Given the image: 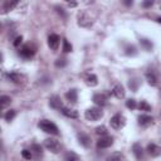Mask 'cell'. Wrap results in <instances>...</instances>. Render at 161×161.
<instances>
[{
    "label": "cell",
    "instance_id": "6da1fadb",
    "mask_svg": "<svg viewBox=\"0 0 161 161\" xmlns=\"http://www.w3.org/2000/svg\"><path fill=\"white\" fill-rule=\"evenodd\" d=\"M39 128L45 134H50V135H55V136L59 135V130H58L57 125L49 120H42L39 122Z\"/></svg>",
    "mask_w": 161,
    "mask_h": 161
},
{
    "label": "cell",
    "instance_id": "7a4b0ae2",
    "mask_svg": "<svg viewBox=\"0 0 161 161\" xmlns=\"http://www.w3.org/2000/svg\"><path fill=\"white\" fill-rule=\"evenodd\" d=\"M84 117L88 121H98L103 117V111L101 110V107H91L84 112Z\"/></svg>",
    "mask_w": 161,
    "mask_h": 161
},
{
    "label": "cell",
    "instance_id": "3957f363",
    "mask_svg": "<svg viewBox=\"0 0 161 161\" xmlns=\"http://www.w3.org/2000/svg\"><path fill=\"white\" fill-rule=\"evenodd\" d=\"M37 53V47L33 44V43H28L25 45H23L19 50V54L20 57L25 58V59H30V58H33Z\"/></svg>",
    "mask_w": 161,
    "mask_h": 161
},
{
    "label": "cell",
    "instance_id": "277c9868",
    "mask_svg": "<svg viewBox=\"0 0 161 161\" xmlns=\"http://www.w3.org/2000/svg\"><path fill=\"white\" fill-rule=\"evenodd\" d=\"M110 123H111V127L113 128V130H121V128H123L125 125H126V118H125L123 115L117 113L111 118Z\"/></svg>",
    "mask_w": 161,
    "mask_h": 161
},
{
    "label": "cell",
    "instance_id": "5b68a950",
    "mask_svg": "<svg viewBox=\"0 0 161 161\" xmlns=\"http://www.w3.org/2000/svg\"><path fill=\"white\" fill-rule=\"evenodd\" d=\"M44 147L47 150H49L50 152H53V154H58L60 151V149H62V145L55 139H47L44 141Z\"/></svg>",
    "mask_w": 161,
    "mask_h": 161
},
{
    "label": "cell",
    "instance_id": "8992f818",
    "mask_svg": "<svg viewBox=\"0 0 161 161\" xmlns=\"http://www.w3.org/2000/svg\"><path fill=\"white\" fill-rule=\"evenodd\" d=\"M113 145V139L111 136H102L97 141V147L98 149H107Z\"/></svg>",
    "mask_w": 161,
    "mask_h": 161
},
{
    "label": "cell",
    "instance_id": "52a82bcc",
    "mask_svg": "<svg viewBox=\"0 0 161 161\" xmlns=\"http://www.w3.org/2000/svg\"><path fill=\"white\" fill-rule=\"evenodd\" d=\"M59 43H60V38L58 34H50L48 37V45L52 50H57L59 47Z\"/></svg>",
    "mask_w": 161,
    "mask_h": 161
},
{
    "label": "cell",
    "instance_id": "ba28073f",
    "mask_svg": "<svg viewBox=\"0 0 161 161\" xmlns=\"http://www.w3.org/2000/svg\"><path fill=\"white\" fill-rule=\"evenodd\" d=\"M92 100H93V102L97 105V106L103 107V106H106V103H107V96L103 94V93H96V94L93 96Z\"/></svg>",
    "mask_w": 161,
    "mask_h": 161
},
{
    "label": "cell",
    "instance_id": "9c48e42d",
    "mask_svg": "<svg viewBox=\"0 0 161 161\" xmlns=\"http://www.w3.org/2000/svg\"><path fill=\"white\" fill-rule=\"evenodd\" d=\"M147 152L151 157H159L161 155V146L156 144H149L147 145Z\"/></svg>",
    "mask_w": 161,
    "mask_h": 161
},
{
    "label": "cell",
    "instance_id": "30bf717a",
    "mask_svg": "<svg viewBox=\"0 0 161 161\" xmlns=\"http://www.w3.org/2000/svg\"><path fill=\"white\" fill-rule=\"evenodd\" d=\"M152 123H154V117L149 115H141L139 117V125L142 127H150Z\"/></svg>",
    "mask_w": 161,
    "mask_h": 161
},
{
    "label": "cell",
    "instance_id": "8fae6325",
    "mask_svg": "<svg viewBox=\"0 0 161 161\" xmlns=\"http://www.w3.org/2000/svg\"><path fill=\"white\" fill-rule=\"evenodd\" d=\"M49 106L54 110H62L63 108V103L60 101L59 96H52V97L49 98Z\"/></svg>",
    "mask_w": 161,
    "mask_h": 161
},
{
    "label": "cell",
    "instance_id": "7c38bea8",
    "mask_svg": "<svg viewBox=\"0 0 161 161\" xmlns=\"http://www.w3.org/2000/svg\"><path fill=\"white\" fill-rule=\"evenodd\" d=\"M146 79H147L149 84L150 86H154V87L157 86V83H159V77H157V74L154 71H149L146 73Z\"/></svg>",
    "mask_w": 161,
    "mask_h": 161
},
{
    "label": "cell",
    "instance_id": "4fadbf2b",
    "mask_svg": "<svg viewBox=\"0 0 161 161\" xmlns=\"http://www.w3.org/2000/svg\"><path fill=\"white\" fill-rule=\"evenodd\" d=\"M112 94L115 96L116 98L121 100V98L125 97V88H123L121 84H116V86L113 87V89H112Z\"/></svg>",
    "mask_w": 161,
    "mask_h": 161
},
{
    "label": "cell",
    "instance_id": "5bb4252c",
    "mask_svg": "<svg viewBox=\"0 0 161 161\" xmlns=\"http://www.w3.org/2000/svg\"><path fill=\"white\" fill-rule=\"evenodd\" d=\"M132 152H134V155H135V157H136L137 160H141V159L144 157V149H142V146H141L139 142L134 144V146H132Z\"/></svg>",
    "mask_w": 161,
    "mask_h": 161
},
{
    "label": "cell",
    "instance_id": "9a60e30c",
    "mask_svg": "<svg viewBox=\"0 0 161 161\" xmlns=\"http://www.w3.org/2000/svg\"><path fill=\"white\" fill-rule=\"evenodd\" d=\"M7 77L9 78V81H10V82L17 83V84H20V83L24 81V77H23L21 74H19V73H15V72H13V73H8V74H7Z\"/></svg>",
    "mask_w": 161,
    "mask_h": 161
},
{
    "label": "cell",
    "instance_id": "2e32d148",
    "mask_svg": "<svg viewBox=\"0 0 161 161\" xmlns=\"http://www.w3.org/2000/svg\"><path fill=\"white\" fill-rule=\"evenodd\" d=\"M78 140H79V144L83 146V147H89L91 146V137L83 132H79L78 134Z\"/></svg>",
    "mask_w": 161,
    "mask_h": 161
},
{
    "label": "cell",
    "instance_id": "e0dca14e",
    "mask_svg": "<svg viewBox=\"0 0 161 161\" xmlns=\"http://www.w3.org/2000/svg\"><path fill=\"white\" fill-rule=\"evenodd\" d=\"M62 113L66 116V117H69V118H78V112L76 110H72V108H68V107H63L62 110Z\"/></svg>",
    "mask_w": 161,
    "mask_h": 161
},
{
    "label": "cell",
    "instance_id": "ac0fdd59",
    "mask_svg": "<svg viewBox=\"0 0 161 161\" xmlns=\"http://www.w3.org/2000/svg\"><path fill=\"white\" fill-rule=\"evenodd\" d=\"M84 21H87V26H89V25H92V19L87 15V13H82V14H79V17H78V24L79 25H82V26H84Z\"/></svg>",
    "mask_w": 161,
    "mask_h": 161
},
{
    "label": "cell",
    "instance_id": "d6986e66",
    "mask_svg": "<svg viewBox=\"0 0 161 161\" xmlns=\"http://www.w3.org/2000/svg\"><path fill=\"white\" fill-rule=\"evenodd\" d=\"M66 98H67L69 102L76 103L77 100H78V92H77V89H69V91L66 93Z\"/></svg>",
    "mask_w": 161,
    "mask_h": 161
},
{
    "label": "cell",
    "instance_id": "ffe728a7",
    "mask_svg": "<svg viewBox=\"0 0 161 161\" xmlns=\"http://www.w3.org/2000/svg\"><path fill=\"white\" fill-rule=\"evenodd\" d=\"M86 83L91 87H94V86H97L98 84V78L96 74H88L86 77Z\"/></svg>",
    "mask_w": 161,
    "mask_h": 161
},
{
    "label": "cell",
    "instance_id": "44dd1931",
    "mask_svg": "<svg viewBox=\"0 0 161 161\" xmlns=\"http://www.w3.org/2000/svg\"><path fill=\"white\" fill-rule=\"evenodd\" d=\"M140 44H141V47H142L145 50H147V52H150V50L152 49V47H154L152 42H151L150 39H146V38L140 39Z\"/></svg>",
    "mask_w": 161,
    "mask_h": 161
},
{
    "label": "cell",
    "instance_id": "7402d4cb",
    "mask_svg": "<svg viewBox=\"0 0 161 161\" xmlns=\"http://www.w3.org/2000/svg\"><path fill=\"white\" fill-rule=\"evenodd\" d=\"M64 161H79V156L74 151H68L64 155Z\"/></svg>",
    "mask_w": 161,
    "mask_h": 161
},
{
    "label": "cell",
    "instance_id": "603a6c76",
    "mask_svg": "<svg viewBox=\"0 0 161 161\" xmlns=\"http://www.w3.org/2000/svg\"><path fill=\"white\" fill-rule=\"evenodd\" d=\"M106 161H123V155L121 152H112L106 159Z\"/></svg>",
    "mask_w": 161,
    "mask_h": 161
},
{
    "label": "cell",
    "instance_id": "cb8c5ba5",
    "mask_svg": "<svg viewBox=\"0 0 161 161\" xmlns=\"http://www.w3.org/2000/svg\"><path fill=\"white\" fill-rule=\"evenodd\" d=\"M10 102H12V98L9 96H2V97H0V108L2 110L7 108V106L10 105Z\"/></svg>",
    "mask_w": 161,
    "mask_h": 161
},
{
    "label": "cell",
    "instance_id": "d4e9b609",
    "mask_svg": "<svg viewBox=\"0 0 161 161\" xmlns=\"http://www.w3.org/2000/svg\"><path fill=\"white\" fill-rule=\"evenodd\" d=\"M18 5V2H5L4 3V5H3V10H4V13H7V12H9V10H13L15 7Z\"/></svg>",
    "mask_w": 161,
    "mask_h": 161
},
{
    "label": "cell",
    "instance_id": "484cf974",
    "mask_svg": "<svg viewBox=\"0 0 161 161\" xmlns=\"http://www.w3.org/2000/svg\"><path fill=\"white\" fill-rule=\"evenodd\" d=\"M137 108L140 111H145V112H150L152 108H151V105H149L146 101H141L139 105H137Z\"/></svg>",
    "mask_w": 161,
    "mask_h": 161
},
{
    "label": "cell",
    "instance_id": "4316f807",
    "mask_svg": "<svg viewBox=\"0 0 161 161\" xmlns=\"http://www.w3.org/2000/svg\"><path fill=\"white\" fill-rule=\"evenodd\" d=\"M125 50H126L125 53H126L127 55H136V54H137L136 47H135V45H132V44H128V45H126Z\"/></svg>",
    "mask_w": 161,
    "mask_h": 161
},
{
    "label": "cell",
    "instance_id": "83f0119b",
    "mask_svg": "<svg viewBox=\"0 0 161 161\" xmlns=\"http://www.w3.org/2000/svg\"><path fill=\"white\" fill-rule=\"evenodd\" d=\"M139 86H140V81L137 79V78H134V79H130V82H128V87L131 88V91H137V88H139Z\"/></svg>",
    "mask_w": 161,
    "mask_h": 161
},
{
    "label": "cell",
    "instance_id": "f1b7e54d",
    "mask_svg": "<svg viewBox=\"0 0 161 161\" xmlns=\"http://www.w3.org/2000/svg\"><path fill=\"white\" fill-rule=\"evenodd\" d=\"M17 116V111L15 110H9L5 115H4V118H5V121H8V122H10V121H13V118Z\"/></svg>",
    "mask_w": 161,
    "mask_h": 161
},
{
    "label": "cell",
    "instance_id": "f546056e",
    "mask_svg": "<svg viewBox=\"0 0 161 161\" xmlns=\"http://www.w3.org/2000/svg\"><path fill=\"white\" fill-rule=\"evenodd\" d=\"M126 107L130 108V110H135V108H137V102L134 98H130V100L126 101Z\"/></svg>",
    "mask_w": 161,
    "mask_h": 161
},
{
    "label": "cell",
    "instance_id": "4dcf8cb0",
    "mask_svg": "<svg viewBox=\"0 0 161 161\" xmlns=\"http://www.w3.org/2000/svg\"><path fill=\"white\" fill-rule=\"evenodd\" d=\"M63 52L64 53H69L72 52V45L67 39H63Z\"/></svg>",
    "mask_w": 161,
    "mask_h": 161
},
{
    "label": "cell",
    "instance_id": "1f68e13d",
    "mask_svg": "<svg viewBox=\"0 0 161 161\" xmlns=\"http://www.w3.org/2000/svg\"><path fill=\"white\" fill-rule=\"evenodd\" d=\"M96 134L101 135V136H107V128L105 126H98L96 128Z\"/></svg>",
    "mask_w": 161,
    "mask_h": 161
},
{
    "label": "cell",
    "instance_id": "d6a6232c",
    "mask_svg": "<svg viewBox=\"0 0 161 161\" xmlns=\"http://www.w3.org/2000/svg\"><path fill=\"white\" fill-rule=\"evenodd\" d=\"M64 66H67V59L66 58H58L55 60V67H64Z\"/></svg>",
    "mask_w": 161,
    "mask_h": 161
},
{
    "label": "cell",
    "instance_id": "836d02e7",
    "mask_svg": "<svg viewBox=\"0 0 161 161\" xmlns=\"http://www.w3.org/2000/svg\"><path fill=\"white\" fill-rule=\"evenodd\" d=\"M21 156H23V159H25V160H30L31 157H33V155H31V151H30V150H23V151H21Z\"/></svg>",
    "mask_w": 161,
    "mask_h": 161
},
{
    "label": "cell",
    "instance_id": "e575fe53",
    "mask_svg": "<svg viewBox=\"0 0 161 161\" xmlns=\"http://www.w3.org/2000/svg\"><path fill=\"white\" fill-rule=\"evenodd\" d=\"M55 9H57V13H58V14H60V15H62V17H63L64 19H66V18H67V14H66V13H64V9H63V8L55 7Z\"/></svg>",
    "mask_w": 161,
    "mask_h": 161
},
{
    "label": "cell",
    "instance_id": "d590c367",
    "mask_svg": "<svg viewBox=\"0 0 161 161\" xmlns=\"http://www.w3.org/2000/svg\"><path fill=\"white\" fill-rule=\"evenodd\" d=\"M152 5H154L152 0H147V2H144V3H142V7H144V8H151Z\"/></svg>",
    "mask_w": 161,
    "mask_h": 161
},
{
    "label": "cell",
    "instance_id": "8d00e7d4",
    "mask_svg": "<svg viewBox=\"0 0 161 161\" xmlns=\"http://www.w3.org/2000/svg\"><path fill=\"white\" fill-rule=\"evenodd\" d=\"M31 150H34L37 154H40V152H42V147H40L39 145H36V144L31 146Z\"/></svg>",
    "mask_w": 161,
    "mask_h": 161
},
{
    "label": "cell",
    "instance_id": "74e56055",
    "mask_svg": "<svg viewBox=\"0 0 161 161\" xmlns=\"http://www.w3.org/2000/svg\"><path fill=\"white\" fill-rule=\"evenodd\" d=\"M21 40H23V37H21V36L18 37V38L15 39V42H14V47H19V44L21 43Z\"/></svg>",
    "mask_w": 161,
    "mask_h": 161
},
{
    "label": "cell",
    "instance_id": "f35d334b",
    "mask_svg": "<svg viewBox=\"0 0 161 161\" xmlns=\"http://www.w3.org/2000/svg\"><path fill=\"white\" fill-rule=\"evenodd\" d=\"M123 4H125L126 7H131V5L134 4V2H132V0H131V2H130V0H128V2H123Z\"/></svg>",
    "mask_w": 161,
    "mask_h": 161
},
{
    "label": "cell",
    "instance_id": "ab89813d",
    "mask_svg": "<svg viewBox=\"0 0 161 161\" xmlns=\"http://www.w3.org/2000/svg\"><path fill=\"white\" fill-rule=\"evenodd\" d=\"M156 21H157V23H160V24H161V17H157V18H156Z\"/></svg>",
    "mask_w": 161,
    "mask_h": 161
},
{
    "label": "cell",
    "instance_id": "60d3db41",
    "mask_svg": "<svg viewBox=\"0 0 161 161\" xmlns=\"http://www.w3.org/2000/svg\"><path fill=\"white\" fill-rule=\"evenodd\" d=\"M77 5V3H69V7H76Z\"/></svg>",
    "mask_w": 161,
    "mask_h": 161
},
{
    "label": "cell",
    "instance_id": "b9f144b4",
    "mask_svg": "<svg viewBox=\"0 0 161 161\" xmlns=\"http://www.w3.org/2000/svg\"><path fill=\"white\" fill-rule=\"evenodd\" d=\"M160 9H161V5H160Z\"/></svg>",
    "mask_w": 161,
    "mask_h": 161
},
{
    "label": "cell",
    "instance_id": "7bdbcfd3",
    "mask_svg": "<svg viewBox=\"0 0 161 161\" xmlns=\"http://www.w3.org/2000/svg\"><path fill=\"white\" fill-rule=\"evenodd\" d=\"M160 116H161V113H160Z\"/></svg>",
    "mask_w": 161,
    "mask_h": 161
}]
</instances>
